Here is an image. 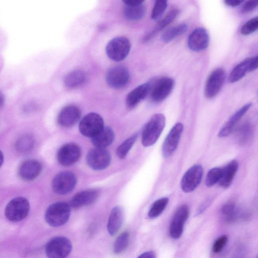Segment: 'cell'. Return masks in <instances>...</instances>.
Wrapping results in <instances>:
<instances>
[{
  "instance_id": "obj_36",
  "label": "cell",
  "mask_w": 258,
  "mask_h": 258,
  "mask_svg": "<svg viewBox=\"0 0 258 258\" xmlns=\"http://www.w3.org/2000/svg\"><path fill=\"white\" fill-rule=\"evenodd\" d=\"M221 168L218 167L210 169L207 175L206 184L208 187H211L219 182L220 177Z\"/></svg>"
},
{
  "instance_id": "obj_25",
  "label": "cell",
  "mask_w": 258,
  "mask_h": 258,
  "mask_svg": "<svg viewBox=\"0 0 258 258\" xmlns=\"http://www.w3.org/2000/svg\"><path fill=\"white\" fill-rule=\"evenodd\" d=\"M123 212L119 206L114 207L110 214L107 229L111 235L115 234L120 228L123 222Z\"/></svg>"
},
{
  "instance_id": "obj_6",
  "label": "cell",
  "mask_w": 258,
  "mask_h": 258,
  "mask_svg": "<svg viewBox=\"0 0 258 258\" xmlns=\"http://www.w3.org/2000/svg\"><path fill=\"white\" fill-rule=\"evenodd\" d=\"M77 184L75 175L70 171H63L56 174L52 179V188L59 195H66L71 192Z\"/></svg>"
},
{
  "instance_id": "obj_31",
  "label": "cell",
  "mask_w": 258,
  "mask_h": 258,
  "mask_svg": "<svg viewBox=\"0 0 258 258\" xmlns=\"http://www.w3.org/2000/svg\"><path fill=\"white\" fill-rule=\"evenodd\" d=\"M169 202L167 198H162L156 200L148 212V216L153 218L159 216L164 211Z\"/></svg>"
},
{
  "instance_id": "obj_24",
  "label": "cell",
  "mask_w": 258,
  "mask_h": 258,
  "mask_svg": "<svg viewBox=\"0 0 258 258\" xmlns=\"http://www.w3.org/2000/svg\"><path fill=\"white\" fill-rule=\"evenodd\" d=\"M238 168V163L233 160L223 168H221L220 177L219 180L220 185L224 188L230 186Z\"/></svg>"
},
{
  "instance_id": "obj_1",
  "label": "cell",
  "mask_w": 258,
  "mask_h": 258,
  "mask_svg": "<svg viewBox=\"0 0 258 258\" xmlns=\"http://www.w3.org/2000/svg\"><path fill=\"white\" fill-rule=\"evenodd\" d=\"M165 124V117L163 114L157 113L152 116L146 124L142 135L144 146L154 144L162 132Z\"/></svg>"
},
{
  "instance_id": "obj_28",
  "label": "cell",
  "mask_w": 258,
  "mask_h": 258,
  "mask_svg": "<svg viewBox=\"0 0 258 258\" xmlns=\"http://www.w3.org/2000/svg\"><path fill=\"white\" fill-rule=\"evenodd\" d=\"M146 13L143 3L133 6H125L123 10L124 17L131 21H137L142 19Z\"/></svg>"
},
{
  "instance_id": "obj_19",
  "label": "cell",
  "mask_w": 258,
  "mask_h": 258,
  "mask_svg": "<svg viewBox=\"0 0 258 258\" xmlns=\"http://www.w3.org/2000/svg\"><path fill=\"white\" fill-rule=\"evenodd\" d=\"M81 116V111L78 106L69 105L60 111L57 116V122L61 126L71 127L79 120Z\"/></svg>"
},
{
  "instance_id": "obj_45",
  "label": "cell",
  "mask_w": 258,
  "mask_h": 258,
  "mask_svg": "<svg viewBox=\"0 0 258 258\" xmlns=\"http://www.w3.org/2000/svg\"><path fill=\"white\" fill-rule=\"evenodd\" d=\"M4 160V157L3 153L2 152V151L0 150V167L2 165Z\"/></svg>"
},
{
  "instance_id": "obj_22",
  "label": "cell",
  "mask_w": 258,
  "mask_h": 258,
  "mask_svg": "<svg viewBox=\"0 0 258 258\" xmlns=\"http://www.w3.org/2000/svg\"><path fill=\"white\" fill-rule=\"evenodd\" d=\"M251 105V103H247L234 113L221 128L218 134V136L220 138H224L229 136L232 132L237 122L247 111Z\"/></svg>"
},
{
  "instance_id": "obj_33",
  "label": "cell",
  "mask_w": 258,
  "mask_h": 258,
  "mask_svg": "<svg viewBox=\"0 0 258 258\" xmlns=\"http://www.w3.org/2000/svg\"><path fill=\"white\" fill-rule=\"evenodd\" d=\"M130 240L128 232H123L115 240L113 245V251L115 253H119L127 247Z\"/></svg>"
},
{
  "instance_id": "obj_29",
  "label": "cell",
  "mask_w": 258,
  "mask_h": 258,
  "mask_svg": "<svg viewBox=\"0 0 258 258\" xmlns=\"http://www.w3.org/2000/svg\"><path fill=\"white\" fill-rule=\"evenodd\" d=\"M188 29L187 25L185 23L180 24L166 30L161 36V40L168 43L176 37L184 34Z\"/></svg>"
},
{
  "instance_id": "obj_20",
  "label": "cell",
  "mask_w": 258,
  "mask_h": 258,
  "mask_svg": "<svg viewBox=\"0 0 258 258\" xmlns=\"http://www.w3.org/2000/svg\"><path fill=\"white\" fill-rule=\"evenodd\" d=\"M150 83H145L131 91L125 99V104L127 108L132 109L135 107L145 99L150 92Z\"/></svg>"
},
{
  "instance_id": "obj_32",
  "label": "cell",
  "mask_w": 258,
  "mask_h": 258,
  "mask_svg": "<svg viewBox=\"0 0 258 258\" xmlns=\"http://www.w3.org/2000/svg\"><path fill=\"white\" fill-rule=\"evenodd\" d=\"M138 134L134 135L125 140L116 150V154L120 159L124 158L136 142Z\"/></svg>"
},
{
  "instance_id": "obj_9",
  "label": "cell",
  "mask_w": 258,
  "mask_h": 258,
  "mask_svg": "<svg viewBox=\"0 0 258 258\" xmlns=\"http://www.w3.org/2000/svg\"><path fill=\"white\" fill-rule=\"evenodd\" d=\"M86 160L90 168L95 170H102L110 164L111 156L105 148L95 147L87 154Z\"/></svg>"
},
{
  "instance_id": "obj_14",
  "label": "cell",
  "mask_w": 258,
  "mask_h": 258,
  "mask_svg": "<svg viewBox=\"0 0 258 258\" xmlns=\"http://www.w3.org/2000/svg\"><path fill=\"white\" fill-rule=\"evenodd\" d=\"M189 216V208L186 205L181 206L175 213L171 221L169 234L174 239L179 238L183 232V226Z\"/></svg>"
},
{
  "instance_id": "obj_8",
  "label": "cell",
  "mask_w": 258,
  "mask_h": 258,
  "mask_svg": "<svg viewBox=\"0 0 258 258\" xmlns=\"http://www.w3.org/2000/svg\"><path fill=\"white\" fill-rule=\"evenodd\" d=\"M130 72L127 68L122 65L111 67L105 76L106 83L114 89H119L125 86L130 79Z\"/></svg>"
},
{
  "instance_id": "obj_10",
  "label": "cell",
  "mask_w": 258,
  "mask_h": 258,
  "mask_svg": "<svg viewBox=\"0 0 258 258\" xmlns=\"http://www.w3.org/2000/svg\"><path fill=\"white\" fill-rule=\"evenodd\" d=\"M226 78L225 71L217 68L210 74L205 87V95L209 99H212L217 95L222 89Z\"/></svg>"
},
{
  "instance_id": "obj_27",
  "label": "cell",
  "mask_w": 258,
  "mask_h": 258,
  "mask_svg": "<svg viewBox=\"0 0 258 258\" xmlns=\"http://www.w3.org/2000/svg\"><path fill=\"white\" fill-rule=\"evenodd\" d=\"M85 73L81 70H75L69 73L64 78V84L69 88H76L83 85L86 81Z\"/></svg>"
},
{
  "instance_id": "obj_26",
  "label": "cell",
  "mask_w": 258,
  "mask_h": 258,
  "mask_svg": "<svg viewBox=\"0 0 258 258\" xmlns=\"http://www.w3.org/2000/svg\"><path fill=\"white\" fill-rule=\"evenodd\" d=\"M179 13V11L178 9H174L170 11L165 17L157 24L154 29L144 37L143 41L147 42L151 39L159 31L174 21Z\"/></svg>"
},
{
  "instance_id": "obj_15",
  "label": "cell",
  "mask_w": 258,
  "mask_h": 258,
  "mask_svg": "<svg viewBox=\"0 0 258 258\" xmlns=\"http://www.w3.org/2000/svg\"><path fill=\"white\" fill-rule=\"evenodd\" d=\"M257 56L247 57L238 63L232 70L229 76V81L235 83L242 79L247 73L257 68Z\"/></svg>"
},
{
  "instance_id": "obj_5",
  "label": "cell",
  "mask_w": 258,
  "mask_h": 258,
  "mask_svg": "<svg viewBox=\"0 0 258 258\" xmlns=\"http://www.w3.org/2000/svg\"><path fill=\"white\" fill-rule=\"evenodd\" d=\"M72 250V244L67 238L56 237L48 242L45 246L48 258H66Z\"/></svg>"
},
{
  "instance_id": "obj_18",
  "label": "cell",
  "mask_w": 258,
  "mask_h": 258,
  "mask_svg": "<svg viewBox=\"0 0 258 258\" xmlns=\"http://www.w3.org/2000/svg\"><path fill=\"white\" fill-rule=\"evenodd\" d=\"M41 170L42 165L40 162L35 159H28L21 163L18 173L21 179L32 181L39 175Z\"/></svg>"
},
{
  "instance_id": "obj_30",
  "label": "cell",
  "mask_w": 258,
  "mask_h": 258,
  "mask_svg": "<svg viewBox=\"0 0 258 258\" xmlns=\"http://www.w3.org/2000/svg\"><path fill=\"white\" fill-rule=\"evenodd\" d=\"M34 145V139L30 135H25L20 137L15 143L16 150L20 153L30 151Z\"/></svg>"
},
{
  "instance_id": "obj_41",
  "label": "cell",
  "mask_w": 258,
  "mask_h": 258,
  "mask_svg": "<svg viewBox=\"0 0 258 258\" xmlns=\"http://www.w3.org/2000/svg\"><path fill=\"white\" fill-rule=\"evenodd\" d=\"M224 2L225 5L228 6L235 7L240 5L241 3H242L243 1L239 0H225L224 1Z\"/></svg>"
},
{
  "instance_id": "obj_12",
  "label": "cell",
  "mask_w": 258,
  "mask_h": 258,
  "mask_svg": "<svg viewBox=\"0 0 258 258\" xmlns=\"http://www.w3.org/2000/svg\"><path fill=\"white\" fill-rule=\"evenodd\" d=\"M203 175V168L196 164L189 168L181 180V188L185 192L194 191L200 184Z\"/></svg>"
},
{
  "instance_id": "obj_39",
  "label": "cell",
  "mask_w": 258,
  "mask_h": 258,
  "mask_svg": "<svg viewBox=\"0 0 258 258\" xmlns=\"http://www.w3.org/2000/svg\"><path fill=\"white\" fill-rule=\"evenodd\" d=\"M251 132V129L250 126L248 125H245L242 126L239 131V140L241 142H244L248 140L249 137Z\"/></svg>"
},
{
  "instance_id": "obj_11",
  "label": "cell",
  "mask_w": 258,
  "mask_h": 258,
  "mask_svg": "<svg viewBox=\"0 0 258 258\" xmlns=\"http://www.w3.org/2000/svg\"><path fill=\"white\" fill-rule=\"evenodd\" d=\"M174 85V80L168 77L158 79L153 85L151 84L149 93L151 99L155 102L162 101L170 94Z\"/></svg>"
},
{
  "instance_id": "obj_38",
  "label": "cell",
  "mask_w": 258,
  "mask_h": 258,
  "mask_svg": "<svg viewBox=\"0 0 258 258\" xmlns=\"http://www.w3.org/2000/svg\"><path fill=\"white\" fill-rule=\"evenodd\" d=\"M228 240V237L226 235H223L218 237L214 242L212 250L214 253H219L220 252Z\"/></svg>"
},
{
  "instance_id": "obj_34",
  "label": "cell",
  "mask_w": 258,
  "mask_h": 258,
  "mask_svg": "<svg viewBox=\"0 0 258 258\" xmlns=\"http://www.w3.org/2000/svg\"><path fill=\"white\" fill-rule=\"evenodd\" d=\"M221 211L227 221H233L236 218L237 215L235 204L232 202L224 204L222 206Z\"/></svg>"
},
{
  "instance_id": "obj_23",
  "label": "cell",
  "mask_w": 258,
  "mask_h": 258,
  "mask_svg": "<svg viewBox=\"0 0 258 258\" xmlns=\"http://www.w3.org/2000/svg\"><path fill=\"white\" fill-rule=\"evenodd\" d=\"M114 134L111 128L104 126L98 133L91 138V142L95 147L105 148L112 144Z\"/></svg>"
},
{
  "instance_id": "obj_4",
  "label": "cell",
  "mask_w": 258,
  "mask_h": 258,
  "mask_svg": "<svg viewBox=\"0 0 258 258\" xmlns=\"http://www.w3.org/2000/svg\"><path fill=\"white\" fill-rule=\"evenodd\" d=\"M130 49V41L123 36L113 38L108 42L105 47L106 53L108 57L115 61H120L124 59L128 55Z\"/></svg>"
},
{
  "instance_id": "obj_21",
  "label": "cell",
  "mask_w": 258,
  "mask_h": 258,
  "mask_svg": "<svg viewBox=\"0 0 258 258\" xmlns=\"http://www.w3.org/2000/svg\"><path fill=\"white\" fill-rule=\"evenodd\" d=\"M98 196L96 189H89L75 195L71 199L69 205L74 208H79L94 203Z\"/></svg>"
},
{
  "instance_id": "obj_43",
  "label": "cell",
  "mask_w": 258,
  "mask_h": 258,
  "mask_svg": "<svg viewBox=\"0 0 258 258\" xmlns=\"http://www.w3.org/2000/svg\"><path fill=\"white\" fill-rule=\"evenodd\" d=\"M122 2L125 6H133L141 4L143 3V1L138 0H126L122 1Z\"/></svg>"
},
{
  "instance_id": "obj_42",
  "label": "cell",
  "mask_w": 258,
  "mask_h": 258,
  "mask_svg": "<svg viewBox=\"0 0 258 258\" xmlns=\"http://www.w3.org/2000/svg\"><path fill=\"white\" fill-rule=\"evenodd\" d=\"M138 258H156V254L153 251H148L141 254Z\"/></svg>"
},
{
  "instance_id": "obj_17",
  "label": "cell",
  "mask_w": 258,
  "mask_h": 258,
  "mask_svg": "<svg viewBox=\"0 0 258 258\" xmlns=\"http://www.w3.org/2000/svg\"><path fill=\"white\" fill-rule=\"evenodd\" d=\"M183 126L181 123H176L171 129L163 143L162 152L165 157L171 155L176 150L180 140Z\"/></svg>"
},
{
  "instance_id": "obj_13",
  "label": "cell",
  "mask_w": 258,
  "mask_h": 258,
  "mask_svg": "<svg viewBox=\"0 0 258 258\" xmlns=\"http://www.w3.org/2000/svg\"><path fill=\"white\" fill-rule=\"evenodd\" d=\"M81 150L75 143H70L63 145L57 151V159L60 164L64 166H71L80 158Z\"/></svg>"
},
{
  "instance_id": "obj_37",
  "label": "cell",
  "mask_w": 258,
  "mask_h": 258,
  "mask_svg": "<svg viewBox=\"0 0 258 258\" xmlns=\"http://www.w3.org/2000/svg\"><path fill=\"white\" fill-rule=\"evenodd\" d=\"M258 28V18L255 17L246 22L242 27L240 33L244 35H248L257 30Z\"/></svg>"
},
{
  "instance_id": "obj_2",
  "label": "cell",
  "mask_w": 258,
  "mask_h": 258,
  "mask_svg": "<svg viewBox=\"0 0 258 258\" xmlns=\"http://www.w3.org/2000/svg\"><path fill=\"white\" fill-rule=\"evenodd\" d=\"M70 206L64 202H56L50 205L45 214L46 222L51 226L58 227L64 224L70 216Z\"/></svg>"
},
{
  "instance_id": "obj_44",
  "label": "cell",
  "mask_w": 258,
  "mask_h": 258,
  "mask_svg": "<svg viewBox=\"0 0 258 258\" xmlns=\"http://www.w3.org/2000/svg\"><path fill=\"white\" fill-rule=\"evenodd\" d=\"M5 100V96L4 94L0 91V108L4 105Z\"/></svg>"
},
{
  "instance_id": "obj_3",
  "label": "cell",
  "mask_w": 258,
  "mask_h": 258,
  "mask_svg": "<svg viewBox=\"0 0 258 258\" xmlns=\"http://www.w3.org/2000/svg\"><path fill=\"white\" fill-rule=\"evenodd\" d=\"M30 211V204L25 198L18 197L11 200L5 210L6 218L12 222H19L27 217Z\"/></svg>"
},
{
  "instance_id": "obj_35",
  "label": "cell",
  "mask_w": 258,
  "mask_h": 258,
  "mask_svg": "<svg viewBox=\"0 0 258 258\" xmlns=\"http://www.w3.org/2000/svg\"><path fill=\"white\" fill-rule=\"evenodd\" d=\"M167 5V1H156L152 11L151 19L153 20L159 19L166 9Z\"/></svg>"
},
{
  "instance_id": "obj_40",
  "label": "cell",
  "mask_w": 258,
  "mask_h": 258,
  "mask_svg": "<svg viewBox=\"0 0 258 258\" xmlns=\"http://www.w3.org/2000/svg\"><path fill=\"white\" fill-rule=\"evenodd\" d=\"M257 2L255 1H248L242 6L241 12L242 13H248L252 12L257 7Z\"/></svg>"
},
{
  "instance_id": "obj_16",
  "label": "cell",
  "mask_w": 258,
  "mask_h": 258,
  "mask_svg": "<svg viewBox=\"0 0 258 258\" xmlns=\"http://www.w3.org/2000/svg\"><path fill=\"white\" fill-rule=\"evenodd\" d=\"M209 43V36L207 30L198 27L193 30L187 39V46L191 50L201 51L206 49Z\"/></svg>"
},
{
  "instance_id": "obj_7",
  "label": "cell",
  "mask_w": 258,
  "mask_h": 258,
  "mask_svg": "<svg viewBox=\"0 0 258 258\" xmlns=\"http://www.w3.org/2000/svg\"><path fill=\"white\" fill-rule=\"evenodd\" d=\"M104 127V121L98 114L91 112L83 117L79 123V131L84 136L92 138Z\"/></svg>"
}]
</instances>
